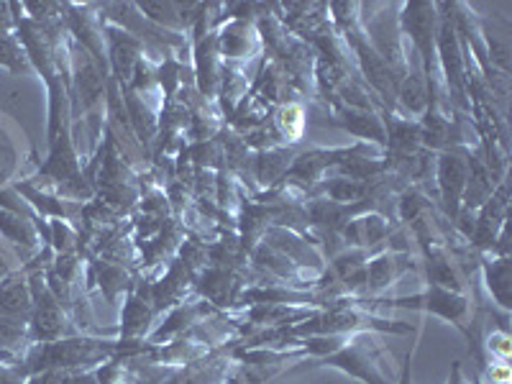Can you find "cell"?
Listing matches in <instances>:
<instances>
[{
  "mask_svg": "<svg viewBox=\"0 0 512 384\" xmlns=\"http://www.w3.org/2000/svg\"><path fill=\"white\" fill-rule=\"evenodd\" d=\"M6 262H3V254H0V274H6Z\"/></svg>",
  "mask_w": 512,
  "mask_h": 384,
  "instance_id": "obj_1",
  "label": "cell"
}]
</instances>
